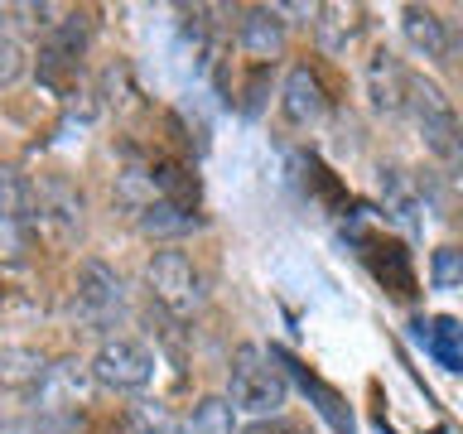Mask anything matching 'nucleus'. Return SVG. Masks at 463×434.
I'll list each match as a JSON object with an SVG mask.
<instances>
[{
	"mask_svg": "<svg viewBox=\"0 0 463 434\" xmlns=\"http://www.w3.org/2000/svg\"><path fill=\"white\" fill-rule=\"evenodd\" d=\"M285 372L275 367V353L256 343H241L237 353H232V367H227V401L237 405L246 415H260L270 420L275 410L285 405Z\"/></svg>",
	"mask_w": 463,
	"mask_h": 434,
	"instance_id": "f257e3e1",
	"label": "nucleus"
},
{
	"mask_svg": "<svg viewBox=\"0 0 463 434\" xmlns=\"http://www.w3.org/2000/svg\"><path fill=\"white\" fill-rule=\"evenodd\" d=\"M405 107H411L415 130H420V140H425L430 155L458 159V150H463V121L454 111V101L444 97V87H434L425 78H411V101H405Z\"/></svg>",
	"mask_w": 463,
	"mask_h": 434,
	"instance_id": "f03ea898",
	"label": "nucleus"
},
{
	"mask_svg": "<svg viewBox=\"0 0 463 434\" xmlns=\"http://www.w3.org/2000/svg\"><path fill=\"white\" fill-rule=\"evenodd\" d=\"M29 227L49 246H72L82 231V193L63 179H39L29 193Z\"/></svg>",
	"mask_w": 463,
	"mask_h": 434,
	"instance_id": "7ed1b4c3",
	"label": "nucleus"
},
{
	"mask_svg": "<svg viewBox=\"0 0 463 434\" xmlns=\"http://www.w3.org/2000/svg\"><path fill=\"white\" fill-rule=\"evenodd\" d=\"M92 382L107 391H121V396H136L155 382V353L140 338H107L92 357Z\"/></svg>",
	"mask_w": 463,
	"mask_h": 434,
	"instance_id": "20e7f679",
	"label": "nucleus"
},
{
	"mask_svg": "<svg viewBox=\"0 0 463 434\" xmlns=\"http://www.w3.org/2000/svg\"><path fill=\"white\" fill-rule=\"evenodd\" d=\"M145 285H150L155 304H165L174 318H188L203 304V275L184 251H155L150 266H145Z\"/></svg>",
	"mask_w": 463,
	"mask_h": 434,
	"instance_id": "39448f33",
	"label": "nucleus"
},
{
	"mask_svg": "<svg viewBox=\"0 0 463 434\" xmlns=\"http://www.w3.org/2000/svg\"><path fill=\"white\" fill-rule=\"evenodd\" d=\"M126 304V289H121V275H116L107 260H82L78 266V280H72V314L92 328H107Z\"/></svg>",
	"mask_w": 463,
	"mask_h": 434,
	"instance_id": "423d86ee",
	"label": "nucleus"
},
{
	"mask_svg": "<svg viewBox=\"0 0 463 434\" xmlns=\"http://www.w3.org/2000/svg\"><path fill=\"white\" fill-rule=\"evenodd\" d=\"M367 97L376 116H401L411 101V72L401 68V58L391 49H376L367 63Z\"/></svg>",
	"mask_w": 463,
	"mask_h": 434,
	"instance_id": "0eeeda50",
	"label": "nucleus"
},
{
	"mask_svg": "<svg viewBox=\"0 0 463 434\" xmlns=\"http://www.w3.org/2000/svg\"><path fill=\"white\" fill-rule=\"evenodd\" d=\"M280 107H285V121H289V126H314V121H324V111H328L324 82H318L304 63H295V68L285 72Z\"/></svg>",
	"mask_w": 463,
	"mask_h": 434,
	"instance_id": "6e6552de",
	"label": "nucleus"
},
{
	"mask_svg": "<svg viewBox=\"0 0 463 434\" xmlns=\"http://www.w3.org/2000/svg\"><path fill=\"white\" fill-rule=\"evenodd\" d=\"M237 43H241V53L246 58H280L285 49V20H280V10H270V5H256V10H246L241 14V24H237Z\"/></svg>",
	"mask_w": 463,
	"mask_h": 434,
	"instance_id": "1a4fd4ad",
	"label": "nucleus"
},
{
	"mask_svg": "<svg viewBox=\"0 0 463 434\" xmlns=\"http://www.w3.org/2000/svg\"><path fill=\"white\" fill-rule=\"evenodd\" d=\"M270 353H275V362H280V367H285V372H289V376H295V382L304 386V396H314L318 415H324L333 429H338V434H357V425H353V410H347V401L338 396V391H333V386H324V382H318V376H314L309 367H299L295 357H285L280 347H270Z\"/></svg>",
	"mask_w": 463,
	"mask_h": 434,
	"instance_id": "9d476101",
	"label": "nucleus"
},
{
	"mask_svg": "<svg viewBox=\"0 0 463 434\" xmlns=\"http://www.w3.org/2000/svg\"><path fill=\"white\" fill-rule=\"evenodd\" d=\"M382 203H386V217L391 222H396L401 231H415L425 227V193H420V188L411 184V174L405 169H382Z\"/></svg>",
	"mask_w": 463,
	"mask_h": 434,
	"instance_id": "9b49d317",
	"label": "nucleus"
},
{
	"mask_svg": "<svg viewBox=\"0 0 463 434\" xmlns=\"http://www.w3.org/2000/svg\"><path fill=\"white\" fill-rule=\"evenodd\" d=\"M415 338L444 372H463V324L458 318H449V314L415 318Z\"/></svg>",
	"mask_w": 463,
	"mask_h": 434,
	"instance_id": "f8f14e48",
	"label": "nucleus"
},
{
	"mask_svg": "<svg viewBox=\"0 0 463 434\" xmlns=\"http://www.w3.org/2000/svg\"><path fill=\"white\" fill-rule=\"evenodd\" d=\"M401 29L411 39V49L420 58H449V24L425 5H405L401 10Z\"/></svg>",
	"mask_w": 463,
	"mask_h": 434,
	"instance_id": "ddd939ff",
	"label": "nucleus"
},
{
	"mask_svg": "<svg viewBox=\"0 0 463 434\" xmlns=\"http://www.w3.org/2000/svg\"><path fill=\"white\" fill-rule=\"evenodd\" d=\"M136 227L145 231V237H188V231H198V227H203V217H198V212H188V208H179V203L155 198L150 208H140V212H136Z\"/></svg>",
	"mask_w": 463,
	"mask_h": 434,
	"instance_id": "4468645a",
	"label": "nucleus"
},
{
	"mask_svg": "<svg viewBox=\"0 0 463 434\" xmlns=\"http://www.w3.org/2000/svg\"><path fill=\"white\" fill-rule=\"evenodd\" d=\"M184 434H237V405L227 396H203L188 415Z\"/></svg>",
	"mask_w": 463,
	"mask_h": 434,
	"instance_id": "2eb2a0df",
	"label": "nucleus"
},
{
	"mask_svg": "<svg viewBox=\"0 0 463 434\" xmlns=\"http://www.w3.org/2000/svg\"><path fill=\"white\" fill-rule=\"evenodd\" d=\"M29 251H34V227H29V217L0 208V266H24Z\"/></svg>",
	"mask_w": 463,
	"mask_h": 434,
	"instance_id": "dca6fc26",
	"label": "nucleus"
},
{
	"mask_svg": "<svg viewBox=\"0 0 463 434\" xmlns=\"http://www.w3.org/2000/svg\"><path fill=\"white\" fill-rule=\"evenodd\" d=\"M318 43H324L328 53H343L347 49V39L357 34V10L353 5H318Z\"/></svg>",
	"mask_w": 463,
	"mask_h": 434,
	"instance_id": "f3484780",
	"label": "nucleus"
},
{
	"mask_svg": "<svg viewBox=\"0 0 463 434\" xmlns=\"http://www.w3.org/2000/svg\"><path fill=\"white\" fill-rule=\"evenodd\" d=\"M0 434H78V415H58V410H29L20 420H5Z\"/></svg>",
	"mask_w": 463,
	"mask_h": 434,
	"instance_id": "a211bd4d",
	"label": "nucleus"
},
{
	"mask_svg": "<svg viewBox=\"0 0 463 434\" xmlns=\"http://www.w3.org/2000/svg\"><path fill=\"white\" fill-rule=\"evenodd\" d=\"M430 285L444 289V295L463 289V246H434V256H430Z\"/></svg>",
	"mask_w": 463,
	"mask_h": 434,
	"instance_id": "6ab92c4d",
	"label": "nucleus"
},
{
	"mask_svg": "<svg viewBox=\"0 0 463 434\" xmlns=\"http://www.w3.org/2000/svg\"><path fill=\"white\" fill-rule=\"evenodd\" d=\"M20 78H24V43L0 24V87H10Z\"/></svg>",
	"mask_w": 463,
	"mask_h": 434,
	"instance_id": "aec40b11",
	"label": "nucleus"
},
{
	"mask_svg": "<svg viewBox=\"0 0 463 434\" xmlns=\"http://www.w3.org/2000/svg\"><path fill=\"white\" fill-rule=\"evenodd\" d=\"M241 434H289V425H285V420H256V425L241 429Z\"/></svg>",
	"mask_w": 463,
	"mask_h": 434,
	"instance_id": "412c9836",
	"label": "nucleus"
},
{
	"mask_svg": "<svg viewBox=\"0 0 463 434\" xmlns=\"http://www.w3.org/2000/svg\"><path fill=\"white\" fill-rule=\"evenodd\" d=\"M454 165H458V169H463V150H458V159H454Z\"/></svg>",
	"mask_w": 463,
	"mask_h": 434,
	"instance_id": "4be33fe9",
	"label": "nucleus"
}]
</instances>
